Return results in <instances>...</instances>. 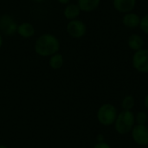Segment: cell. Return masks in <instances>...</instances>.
<instances>
[{"label": "cell", "mask_w": 148, "mask_h": 148, "mask_svg": "<svg viewBox=\"0 0 148 148\" xmlns=\"http://www.w3.org/2000/svg\"><path fill=\"white\" fill-rule=\"evenodd\" d=\"M140 28L144 32L145 34L148 35V14H146L143 16L140 19Z\"/></svg>", "instance_id": "17"}, {"label": "cell", "mask_w": 148, "mask_h": 148, "mask_svg": "<svg viewBox=\"0 0 148 148\" xmlns=\"http://www.w3.org/2000/svg\"><path fill=\"white\" fill-rule=\"evenodd\" d=\"M49 66L53 69H60L64 63V59L62 55H61L60 53H56L53 56H51L49 57Z\"/></svg>", "instance_id": "14"}, {"label": "cell", "mask_w": 148, "mask_h": 148, "mask_svg": "<svg viewBox=\"0 0 148 148\" xmlns=\"http://www.w3.org/2000/svg\"><path fill=\"white\" fill-rule=\"evenodd\" d=\"M132 65L134 69L143 74L148 73V49H141L134 52L132 57Z\"/></svg>", "instance_id": "4"}, {"label": "cell", "mask_w": 148, "mask_h": 148, "mask_svg": "<svg viewBox=\"0 0 148 148\" xmlns=\"http://www.w3.org/2000/svg\"><path fill=\"white\" fill-rule=\"evenodd\" d=\"M137 0H113L114 8L121 13L132 12L136 7Z\"/></svg>", "instance_id": "8"}, {"label": "cell", "mask_w": 148, "mask_h": 148, "mask_svg": "<svg viewBox=\"0 0 148 148\" xmlns=\"http://www.w3.org/2000/svg\"><path fill=\"white\" fill-rule=\"evenodd\" d=\"M140 19H141V17L138 14L132 11V12L124 14V16L122 17V23L127 28L135 29V28L140 27Z\"/></svg>", "instance_id": "9"}, {"label": "cell", "mask_w": 148, "mask_h": 148, "mask_svg": "<svg viewBox=\"0 0 148 148\" xmlns=\"http://www.w3.org/2000/svg\"><path fill=\"white\" fill-rule=\"evenodd\" d=\"M59 39L51 33H44L37 37L35 42V52L42 57H50L58 53L60 49Z\"/></svg>", "instance_id": "1"}, {"label": "cell", "mask_w": 148, "mask_h": 148, "mask_svg": "<svg viewBox=\"0 0 148 148\" xmlns=\"http://www.w3.org/2000/svg\"><path fill=\"white\" fill-rule=\"evenodd\" d=\"M81 10L77 3H69L65 6L63 10V16L69 21L78 19V16L81 14Z\"/></svg>", "instance_id": "11"}, {"label": "cell", "mask_w": 148, "mask_h": 148, "mask_svg": "<svg viewBox=\"0 0 148 148\" xmlns=\"http://www.w3.org/2000/svg\"><path fill=\"white\" fill-rule=\"evenodd\" d=\"M147 119V114L145 111H140L135 115V122L137 125H146Z\"/></svg>", "instance_id": "16"}, {"label": "cell", "mask_w": 148, "mask_h": 148, "mask_svg": "<svg viewBox=\"0 0 148 148\" xmlns=\"http://www.w3.org/2000/svg\"><path fill=\"white\" fill-rule=\"evenodd\" d=\"M18 24L12 16L4 13L0 16V32L3 35L11 36L16 33Z\"/></svg>", "instance_id": "5"}, {"label": "cell", "mask_w": 148, "mask_h": 148, "mask_svg": "<svg viewBox=\"0 0 148 148\" xmlns=\"http://www.w3.org/2000/svg\"><path fill=\"white\" fill-rule=\"evenodd\" d=\"M66 31L73 38L79 39L83 37L87 33V25L79 19L69 21L66 26Z\"/></svg>", "instance_id": "6"}, {"label": "cell", "mask_w": 148, "mask_h": 148, "mask_svg": "<svg viewBox=\"0 0 148 148\" xmlns=\"http://www.w3.org/2000/svg\"><path fill=\"white\" fill-rule=\"evenodd\" d=\"M135 125V115L130 110H123L118 114L114 122V127L118 134H127L132 131Z\"/></svg>", "instance_id": "2"}, {"label": "cell", "mask_w": 148, "mask_h": 148, "mask_svg": "<svg viewBox=\"0 0 148 148\" xmlns=\"http://www.w3.org/2000/svg\"><path fill=\"white\" fill-rule=\"evenodd\" d=\"M104 140H105V137H104V135L103 134H98L97 135V137H96V140L98 141V143H100V142H104Z\"/></svg>", "instance_id": "19"}, {"label": "cell", "mask_w": 148, "mask_h": 148, "mask_svg": "<svg viewBox=\"0 0 148 148\" xmlns=\"http://www.w3.org/2000/svg\"><path fill=\"white\" fill-rule=\"evenodd\" d=\"M0 148H7L5 146H0Z\"/></svg>", "instance_id": "24"}, {"label": "cell", "mask_w": 148, "mask_h": 148, "mask_svg": "<svg viewBox=\"0 0 148 148\" xmlns=\"http://www.w3.org/2000/svg\"><path fill=\"white\" fill-rule=\"evenodd\" d=\"M118 114L117 108L113 104L105 103L99 108L97 112V119L101 125L108 127L114 124Z\"/></svg>", "instance_id": "3"}, {"label": "cell", "mask_w": 148, "mask_h": 148, "mask_svg": "<svg viewBox=\"0 0 148 148\" xmlns=\"http://www.w3.org/2000/svg\"><path fill=\"white\" fill-rule=\"evenodd\" d=\"M134 106H135V99L134 96L127 95L123 98V100L121 101V107H122L123 110L132 111V109L134 108Z\"/></svg>", "instance_id": "15"}, {"label": "cell", "mask_w": 148, "mask_h": 148, "mask_svg": "<svg viewBox=\"0 0 148 148\" xmlns=\"http://www.w3.org/2000/svg\"><path fill=\"white\" fill-rule=\"evenodd\" d=\"M57 2L61 4H64V5H67L69 3L70 0H57Z\"/></svg>", "instance_id": "20"}, {"label": "cell", "mask_w": 148, "mask_h": 148, "mask_svg": "<svg viewBox=\"0 0 148 148\" xmlns=\"http://www.w3.org/2000/svg\"><path fill=\"white\" fill-rule=\"evenodd\" d=\"M133 140L139 146L148 145V127L146 125H134L131 131Z\"/></svg>", "instance_id": "7"}, {"label": "cell", "mask_w": 148, "mask_h": 148, "mask_svg": "<svg viewBox=\"0 0 148 148\" xmlns=\"http://www.w3.org/2000/svg\"><path fill=\"white\" fill-rule=\"evenodd\" d=\"M16 33L23 38H30L36 33V29L34 25L28 22H23L17 26Z\"/></svg>", "instance_id": "10"}, {"label": "cell", "mask_w": 148, "mask_h": 148, "mask_svg": "<svg viewBox=\"0 0 148 148\" xmlns=\"http://www.w3.org/2000/svg\"><path fill=\"white\" fill-rule=\"evenodd\" d=\"M127 45L132 50L136 52V51L143 49L144 39L139 34H132L131 36H129V37L127 39Z\"/></svg>", "instance_id": "13"}, {"label": "cell", "mask_w": 148, "mask_h": 148, "mask_svg": "<svg viewBox=\"0 0 148 148\" xmlns=\"http://www.w3.org/2000/svg\"><path fill=\"white\" fill-rule=\"evenodd\" d=\"M93 148H111V147L106 142H100L95 145V147Z\"/></svg>", "instance_id": "18"}, {"label": "cell", "mask_w": 148, "mask_h": 148, "mask_svg": "<svg viewBox=\"0 0 148 148\" xmlns=\"http://www.w3.org/2000/svg\"><path fill=\"white\" fill-rule=\"evenodd\" d=\"M144 105H145L146 108L148 109V94L146 95V97H145V99H144Z\"/></svg>", "instance_id": "21"}, {"label": "cell", "mask_w": 148, "mask_h": 148, "mask_svg": "<svg viewBox=\"0 0 148 148\" xmlns=\"http://www.w3.org/2000/svg\"><path fill=\"white\" fill-rule=\"evenodd\" d=\"M101 3V0H77V5L81 11L92 12L95 10Z\"/></svg>", "instance_id": "12"}, {"label": "cell", "mask_w": 148, "mask_h": 148, "mask_svg": "<svg viewBox=\"0 0 148 148\" xmlns=\"http://www.w3.org/2000/svg\"><path fill=\"white\" fill-rule=\"evenodd\" d=\"M3 35L1 34V32H0V49L2 48V46H3Z\"/></svg>", "instance_id": "22"}, {"label": "cell", "mask_w": 148, "mask_h": 148, "mask_svg": "<svg viewBox=\"0 0 148 148\" xmlns=\"http://www.w3.org/2000/svg\"><path fill=\"white\" fill-rule=\"evenodd\" d=\"M30 1L36 2V3H40V2H43V1H46V0H30Z\"/></svg>", "instance_id": "23"}]
</instances>
